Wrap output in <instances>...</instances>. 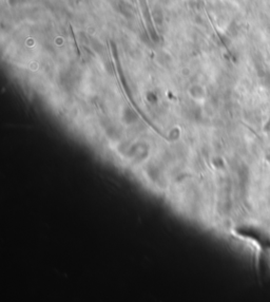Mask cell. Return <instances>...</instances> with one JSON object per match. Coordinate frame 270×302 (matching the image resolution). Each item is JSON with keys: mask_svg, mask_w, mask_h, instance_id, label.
<instances>
[]
</instances>
